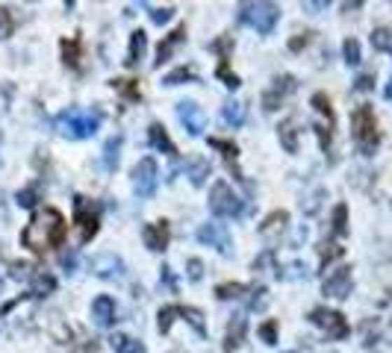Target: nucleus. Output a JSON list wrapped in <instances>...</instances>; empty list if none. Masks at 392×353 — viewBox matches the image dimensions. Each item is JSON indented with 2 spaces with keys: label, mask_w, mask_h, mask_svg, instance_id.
Wrapping results in <instances>:
<instances>
[{
  "label": "nucleus",
  "mask_w": 392,
  "mask_h": 353,
  "mask_svg": "<svg viewBox=\"0 0 392 353\" xmlns=\"http://www.w3.org/2000/svg\"><path fill=\"white\" fill-rule=\"evenodd\" d=\"M145 50H148V36H145L142 30H136V33L130 36V50H127V59H124V62H127L130 68L139 65V59L145 56Z\"/></svg>",
  "instance_id": "18"
},
{
  "label": "nucleus",
  "mask_w": 392,
  "mask_h": 353,
  "mask_svg": "<svg viewBox=\"0 0 392 353\" xmlns=\"http://www.w3.org/2000/svg\"><path fill=\"white\" fill-rule=\"evenodd\" d=\"M372 86V77H363V80H357V89H369Z\"/></svg>",
  "instance_id": "41"
},
{
  "label": "nucleus",
  "mask_w": 392,
  "mask_h": 353,
  "mask_svg": "<svg viewBox=\"0 0 392 353\" xmlns=\"http://www.w3.org/2000/svg\"><path fill=\"white\" fill-rule=\"evenodd\" d=\"M372 45H374L377 50H392V36H389V30L377 27V30L372 33Z\"/></svg>",
  "instance_id": "32"
},
{
  "label": "nucleus",
  "mask_w": 392,
  "mask_h": 353,
  "mask_svg": "<svg viewBox=\"0 0 392 353\" xmlns=\"http://www.w3.org/2000/svg\"><path fill=\"white\" fill-rule=\"evenodd\" d=\"M74 224L80 227V242H89L97 233V209L86 201V197H77L74 201Z\"/></svg>",
  "instance_id": "8"
},
{
  "label": "nucleus",
  "mask_w": 392,
  "mask_h": 353,
  "mask_svg": "<svg viewBox=\"0 0 392 353\" xmlns=\"http://www.w3.org/2000/svg\"><path fill=\"white\" fill-rule=\"evenodd\" d=\"M345 218H348V209H345V203H340V206L333 209V233H336V236H345V233H348Z\"/></svg>",
  "instance_id": "29"
},
{
  "label": "nucleus",
  "mask_w": 392,
  "mask_h": 353,
  "mask_svg": "<svg viewBox=\"0 0 392 353\" xmlns=\"http://www.w3.org/2000/svg\"><path fill=\"white\" fill-rule=\"evenodd\" d=\"M189 177H192V186H204V180L209 177V162L206 159H192L189 162Z\"/></svg>",
  "instance_id": "26"
},
{
  "label": "nucleus",
  "mask_w": 392,
  "mask_h": 353,
  "mask_svg": "<svg viewBox=\"0 0 392 353\" xmlns=\"http://www.w3.org/2000/svg\"><path fill=\"white\" fill-rule=\"evenodd\" d=\"M172 15H174V9H172V6L153 9V12H150V21H153V24H165V21H172Z\"/></svg>",
  "instance_id": "36"
},
{
  "label": "nucleus",
  "mask_w": 392,
  "mask_h": 353,
  "mask_svg": "<svg viewBox=\"0 0 392 353\" xmlns=\"http://www.w3.org/2000/svg\"><path fill=\"white\" fill-rule=\"evenodd\" d=\"M53 289H56L53 274H48V271H36V274H33V286H30V294H33V298H48Z\"/></svg>",
  "instance_id": "19"
},
{
  "label": "nucleus",
  "mask_w": 392,
  "mask_h": 353,
  "mask_svg": "<svg viewBox=\"0 0 392 353\" xmlns=\"http://www.w3.org/2000/svg\"><path fill=\"white\" fill-rule=\"evenodd\" d=\"M109 345L115 353H145V345L139 342V338H130V336H124V333H115L109 338Z\"/></svg>",
  "instance_id": "20"
},
{
  "label": "nucleus",
  "mask_w": 392,
  "mask_h": 353,
  "mask_svg": "<svg viewBox=\"0 0 392 353\" xmlns=\"http://www.w3.org/2000/svg\"><path fill=\"white\" fill-rule=\"evenodd\" d=\"M56 133L65 136V138H89L97 133L101 127V112H92V109H65L56 115L53 121Z\"/></svg>",
  "instance_id": "2"
},
{
  "label": "nucleus",
  "mask_w": 392,
  "mask_h": 353,
  "mask_svg": "<svg viewBox=\"0 0 392 353\" xmlns=\"http://www.w3.org/2000/svg\"><path fill=\"white\" fill-rule=\"evenodd\" d=\"M157 182H160V168L150 157L139 159L136 168H133V189L139 197H150L157 192Z\"/></svg>",
  "instance_id": "6"
},
{
  "label": "nucleus",
  "mask_w": 392,
  "mask_h": 353,
  "mask_svg": "<svg viewBox=\"0 0 392 353\" xmlns=\"http://www.w3.org/2000/svg\"><path fill=\"white\" fill-rule=\"evenodd\" d=\"M325 294H330V298H348L351 294V268H336L325 280Z\"/></svg>",
  "instance_id": "12"
},
{
  "label": "nucleus",
  "mask_w": 392,
  "mask_h": 353,
  "mask_svg": "<svg viewBox=\"0 0 392 353\" xmlns=\"http://www.w3.org/2000/svg\"><path fill=\"white\" fill-rule=\"evenodd\" d=\"M277 133H280V141H284L286 153H295V150H298V138H295V124H292V118H286L284 124H280V127H277Z\"/></svg>",
  "instance_id": "22"
},
{
  "label": "nucleus",
  "mask_w": 392,
  "mask_h": 353,
  "mask_svg": "<svg viewBox=\"0 0 392 353\" xmlns=\"http://www.w3.org/2000/svg\"><path fill=\"white\" fill-rule=\"evenodd\" d=\"M92 271L104 280H121L124 277V262L115 257V253H97V257H92Z\"/></svg>",
  "instance_id": "11"
},
{
  "label": "nucleus",
  "mask_w": 392,
  "mask_h": 353,
  "mask_svg": "<svg viewBox=\"0 0 392 353\" xmlns=\"http://www.w3.org/2000/svg\"><path fill=\"white\" fill-rule=\"evenodd\" d=\"M209 147L221 150V153H224V159H227V162H233V159H236V153H239V147H236L233 141H224V138H209Z\"/></svg>",
  "instance_id": "28"
},
{
  "label": "nucleus",
  "mask_w": 392,
  "mask_h": 353,
  "mask_svg": "<svg viewBox=\"0 0 392 353\" xmlns=\"http://www.w3.org/2000/svg\"><path fill=\"white\" fill-rule=\"evenodd\" d=\"M183 80H195V71H192V68H177V71H172V74L165 77V86H180Z\"/></svg>",
  "instance_id": "33"
},
{
  "label": "nucleus",
  "mask_w": 392,
  "mask_h": 353,
  "mask_svg": "<svg viewBox=\"0 0 392 353\" xmlns=\"http://www.w3.org/2000/svg\"><path fill=\"white\" fill-rule=\"evenodd\" d=\"M12 30H15V21H12L6 6H0V38H9Z\"/></svg>",
  "instance_id": "34"
},
{
  "label": "nucleus",
  "mask_w": 392,
  "mask_h": 353,
  "mask_svg": "<svg viewBox=\"0 0 392 353\" xmlns=\"http://www.w3.org/2000/svg\"><path fill=\"white\" fill-rule=\"evenodd\" d=\"M198 242H204V245H209V247H216L218 253H227L233 250V242H230V233H227V227L224 224H204V227L198 230Z\"/></svg>",
  "instance_id": "10"
},
{
  "label": "nucleus",
  "mask_w": 392,
  "mask_h": 353,
  "mask_svg": "<svg viewBox=\"0 0 392 353\" xmlns=\"http://www.w3.org/2000/svg\"><path fill=\"white\" fill-rule=\"evenodd\" d=\"M62 56H65V65H77L80 59V41L77 38H71V41H62Z\"/></svg>",
  "instance_id": "31"
},
{
  "label": "nucleus",
  "mask_w": 392,
  "mask_h": 353,
  "mask_svg": "<svg viewBox=\"0 0 392 353\" xmlns=\"http://www.w3.org/2000/svg\"><path fill=\"white\" fill-rule=\"evenodd\" d=\"M36 203V186L18 192V206H33Z\"/></svg>",
  "instance_id": "38"
},
{
  "label": "nucleus",
  "mask_w": 392,
  "mask_h": 353,
  "mask_svg": "<svg viewBox=\"0 0 392 353\" xmlns=\"http://www.w3.org/2000/svg\"><path fill=\"white\" fill-rule=\"evenodd\" d=\"M342 53H345V62L348 65H360V41L357 38H345Z\"/></svg>",
  "instance_id": "30"
},
{
  "label": "nucleus",
  "mask_w": 392,
  "mask_h": 353,
  "mask_svg": "<svg viewBox=\"0 0 392 353\" xmlns=\"http://www.w3.org/2000/svg\"><path fill=\"white\" fill-rule=\"evenodd\" d=\"M307 41H310V38H307V33H304V38H295V41H292V45H289V48H292V50H298L301 45H307Z\"/></svg>",
  "instance_id": "40"
},
{
  "label": "nucleus",
  "mask_w": 392,
  "mask_h": 353,
  "mask_svg": "<svg viewBox=\"0 0 392 353\" xmlns=\"http://www.w3.org/2000/svg\"><path fill=\"white\" fill-rule=\"evenodd\" d=\"M142 236H145V245H148L150 250H165V245H168V224H165V221L145 224Z\"/></svg>",
  "instance_id": "15"
},
{
  "label": "nucleus",
  "mask_w": 392,
  "mask_h": 353,
  "mask_svg": "<svg viewBox=\"0 0 392 353\" xmlns=\"http://www.w3.org/2000/svg\"><path fill=\"white\" fill-rule=\"evenodd\" d=\"M242 336H245V318H236L227 327V342H224V350H236V347H239Z\"/></svg>",
  "instance_id": "25"
},
{
  "label": "nucleus",
  "mask_w": 392,
  "mask_h": 353,
  "mask_svg": "<svg viewBox=\"0 0 392 353\" xmlns=\"http://www.w3.org/2000/svg\"><path fill=\"white\" fill-rule=\"evenodd\" d=\"M286 221H289V215H286V212H272V215L262 221V227H260V236H265V238H269L272 233L284 230V227H286Z\"/></svg>",
  "instance_id": "23"
},
{
  "label": "nucleus",
  "mask_w": 392,
  "mask_h": 353,
  "mask_svg": "<svg viewBox=\"0 0 392 353\" xmlns=\"http://www.w3.org/2000/svg\"><path fill=\"white\" fill-rule=\"evenodd\" d=\"M221 118H224V124H230V127H242L245 124V103H239V101L224 103Z\"/></svg>",
  "instance_id": "21"
},
{
  "label": "nucleus",
  "mask_w": 392,
  "mask_h": 353,
  "mask_svg": "<svg viewBox=\"0 0 392 353\" xmlns=\"http://www.w3.org/2000/svg\"><path fill=\"white\" fill-rule=\"evenodd\" d=\"M186 38V24H180L177 27V30L172 33V36H168L165 41H162V45H160V50H157V62H153V65H162V62H168V59H172V53H174V48L180 45V41H183Z\"/></svg>",
  "instance_id": "16"
},
{
  "label": "nucleus",
  "mask_w": 392,
  "mask_h": 353,
  "mask_svg": "<svg viewBox=\"0 0 392 353\" xmlns=\"http://www.w3.org/2000/svg\"><path fill=\"white\" fill-rule=\"evenodd\" d=\"M386 97H389V101H392V80H389V86H386V92H384Z\"/></svg>",
  "instance_id": "42"
},
{
  "label": "nucleus",
  "mask_w": 392,
  "mask_h": 353,
  "mask_svg": "<svg viewBox=\"0 0 392 353\" xmlns=\"http://www.w3.org/2000/svg\"><path fill=\"white\" fill-rule=\"evenodd\" d=\"M118 150H121V136H112L106 141V147H104V168L106 171H115V165H118Z\"/></svg>",
  "instance_id": "24"
},
{
  "label": "nucleus",
  "mask_w": 392,
  "mask_h": 353,
  "mask_svg": "<svg viewBox=\"0 0 392 353\" xmlns=\"http://www.w3.org/2000/svg\"><path fill=\"white\" fill-rule=\"evenodd\" d=\"M92 318L97 327H112L115 324V301L109 294H101V298L92 301Z\"/></svg>",
  "instance_id": "13"
},
{
  "label": "nucleus",
  "mask_w": 392,
  "mask_h": 353,
  "mask_svg": "<svg viewBox=\"0 0 392 353\" xmlns=\"http://www.w3.org/2000/svg\"><path fill=\"white\" fill-rule=\"evenodd\" d=\"M274 330H277V324H274V321H265L262 327H260V336L265 338V345H274Z\"/></svg>",
  "instance_id": "37"
},
{
  "label": "nucleus",
  "mask_w": 392,
  "mask_h": 353,
  "mask_svg": "<svg viewBox=\"0 0 392 353\" xmlns=\"http://www.w3.org/2000/svg\"><path fill=\"white\" fill-rule=\"evenodd\" d=\"M177 118H180V124L186 127L189 136H201L204 127H206L204 109L195 103V101H180V103H177Z\"/></svg>",
  "instance_id": "9"
},
{
  "label": "nucleus",
  "mask_w": 392,
  "mask_h": 353,
  "mask_svg": "<svg viewBox=\"0 0 392 353\" xmlns=\"http://www.w3.org/2000/svg\"><path fill=\"white\" fill-rule=\"evenodd\" d=\"M292 89H295V80H292V77L274 80V89L262 94V109H265V112H274V109L280 106V101H284V94L292 92Z\"/></svg>",
  "instance_id": "14"
},
{
  "label": "nucleus",
  "mask_w": 392,
  "mask_h": 353,
  "mask_svg": "<svg viewBox=\"0 0 392 353\" xmlns=\"http://www.w3.org/2000/svg\"><path fill=\"white\" fill-rule=\"evenodd\" d=\"M148 136H150V145L157 147V150L168 153V157H174V153H177V147H174V141L168 138V133H165V127H162V124H150V130H148Z\"/></svg>",
  "instance_id": "17"
},
{
  "label": "nucleus",
  "mask_w": 392,
  "mask_h": 353,
  "mask_svg": "<svg viewBox=\"0 0 392 353\" xmlns=\"http://www.w3.org/2000/svg\"><path fill=\"white\" fill-rule=\"evenodd\" d=\"M218 77L224 80V86H227V89H239V77L230 74V71H227V62L218 65Z\"/></svg>",
  "instance_id": "35"
},
{
  "label": "nucleus",
  "mask_w": 392,
  "mask_h": 353,
  "mask_svg": "<svg viewBox=\"0 0 392 353\" xmlns=\"http://www.w3.org/2000/svg\"><path fill=\"white\" fill-rule=\"evenodd\" d=\"M277 18H280V6H274V3H245L242 6V21L251 24L262 36L274 30Z\"/></svg>",
  "instance_id": "5"
},
{
  "label": "nucleus",
  "mask_w": 392,
  "mask_h": 353,
  "mask_svg": "<svg viewBox=\"0 0 392 353\" xmlns=\"http://www.w3.org/2000/svg\"><path fill=\"white\" fill-rule=\"evenodd\" d=\"M310 321L316 324V327H321L330 338H345L348 336V321L340 315V312H333V309H325V306H318L310 312Z\"/></svg>",
  "instance_id": "7"
},
{
  "label": "nucleus",
  "mask_w": 392,
  "mask_h": 353,
  "mask_svg": "<svg viewBox=\"0 0 392 353\" xmlns=\"http://www.w3.org/2000/svg\"><path fill=\"white\" fill-rule=\"evenodd\" d=\"M201 268H204L201 259H189V277L192 280H201Z\"/></svg>",
  "instance_id": "39"
},
{
  "label": "nucleus",
  "mask_w": 392,
  "mask_h": 353,
  "mask_svg": "<svg viewBox=\"0 0 392 353\" xmlns=\"http://www.w3.org/2000/svg\"><path fill=\"white\" fill-rule=\"evenodd\" d=\"M21 242L33 253H45L50 247H59L65 242V218H62V212L53 209V206L38 209L36 215L30 218V224L24 227Z\"/></svg>",
  "instance_id": "1"
},
{
  "label": "nucleus",
  "mask_w": 392,
  "mask_h": 353,
  "mask_svg": "<svg viewBox=\"0 0 392 353\" xmlns=\"http://www.w3.org/2000/svg\"><path fill=\"white\" fill-rule=\"evenodd\" d=\"M0 289H4V277H0Z\"/></svg>",
  "instance_id": "43"
},
{
  "label": "nucleus",
  "mask_w": 392,
  "mask_h": 353,
  "mask_svg": "<svg viewBox=\"0 0 392 353\" xmlns=\"http://www.w3.org/2000/svg\"><path fill=\"white\" fill-rule=\"evenodd\" d=\"M242 291H248L242 282H221V286L216 289V294L221 301H233V298H242Z\"/></svg>",
  "instance_id": "27"
},
{
  "label": "nucleus",
  "mask_w": 392,
  "mask_h": 353,
  "mask_svg": "<svg viewBox=\"0 0 392 353\" xmlns=\"http://www.w3.org/2000/svg\"><path fill=\"white\" fill-rule=\"evenodd\" d=\"M351 130H354V138H357V145L372 153L374 145L381 141V133H377V121H374V112L369 103H363L351 112Z\"/></svg>",
  "instance_id": "3"
},
{
  "label": "nucleus",
  "mask_w": 392,
  "mask_h": 353,
  "mask_svg": "<svg viewBox=\"0 0 392 353\" xmlns=\"http://www.w3.org/2000/svg\"><path fill=\"white\" fill-rule=\"evenodd\" d=\"M209 212L218 218H233L242 212V201L233 194V189L224 180H218L213 189H209Z\"/></svg>",
  "instance_id": "4"
}]
</instances>
